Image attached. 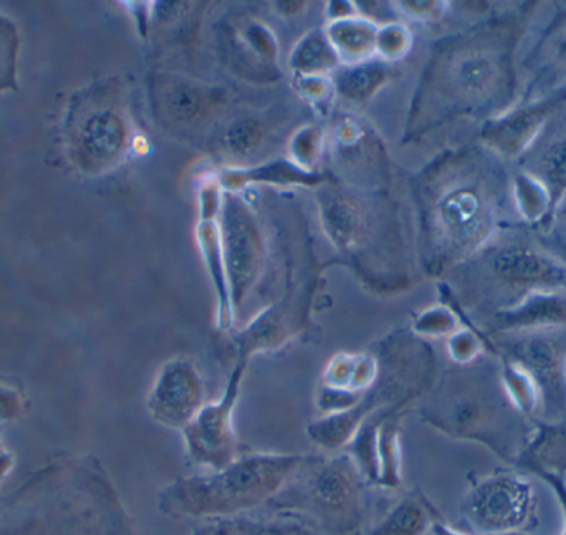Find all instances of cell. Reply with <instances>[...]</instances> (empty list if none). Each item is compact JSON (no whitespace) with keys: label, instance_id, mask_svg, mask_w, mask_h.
Returning a JSON list of instances; mask_svg holds the SVG:
<instances>
[{"label":"cell","instance_id":"2","mask_svg":"<svg viewBox=\"0 0 566 535\" xmlns=\"http://www.w3.org/2000/svg\"><path fill=\"white\" fill-rule=\"evenodd\" d=\"M422 423L444 437L475 443L515 468L535 423L518 413L502 384L499 360L459 365L419 400Z\"/></svg>","mask_w":566,"mask_h":535},{"label":"cell","instance_id":"28","mask_svg":"<svg viewBox=\"0 0 566 535\" xmlns=\"http://www.w3.org/2000/svg\"><path fill=\"white\" fill-rule=\"evenodd\" d=\"M555 218L564 219V221H566V199L560 206H558L557 212H555Z\"/></svg>","mask_w":566,"mask_h":535},{"label":"cell","instance_id":"18","mask_svg":"<svg viewBox=\"0 0 566 535\" xmlns=\"http://www.w3.org/2000/svg\"><path fill=\"white\" fill-rule=\"evenodd\" d=\"M198 535H318L302 529V527L271 526V524H254L248 521H226L202 529Z\"/></svg>","mask_w":566,"mask_h":535},{"label":"cell","instance_id":"12","mask_svg":"<svg viewBox=\"0 0 566 535\" xmlns=\"http://www.w3.org/2000/svg\"><path fill=\"white\" fill-rule=\"evenodd\" d=\"M206 405V388L198 368L189 360L163 367L146 400L149 417L169 430L182 431Z\"/></svg>","mask_w":566,"mask_h":535},{"label":"cell","instance_id":"10","mask_svg":"<svg viewBox=\"0 0 566 535\" xmlns=\"http://www.w3.org/2000/svg\"><path fill=\"white\" fill-rule=\"evenodd\" d=\"M70 155L83 169L95 171L112 165L125 145V126L112 109L90 103L88 96L70 106L66 119Z\"/></svg>","mask_w":566,"mask_h":535},{"label":"cell","instance_id":"23","mask_svg":"<svg viewBox=\"0 0 566 535\" xmlns=\"http://www.w3.org/2000/svg\"><path fill=\"white\" fill-rule=\"evenodd\" d=\"M455 325H458V321L452 312L446 311V308L429 312L421 321L422 331L431 335L448 334V332L454 331Z\"/></svg>","mask_w":566,"mask_h":535},{"label":"cell","instance_id":"8","mask_svg":"<svg viewBox=\"0 0 566 535\" xmlns=\"http://www.w3.org/2000/svg\"><path fill=\"white\" fill-rule=\"evenodd\" d=\"M459 513L475 535L527 533L537 523L534 484L517 471H495L472 484Z\"/></svg>","mask_w":566,"mask_h":535},{"label":"cell","instance_id":"3","mask_svg":"<svg viewBox=\"0 0 566 535\" xmlns=\"http://www.w3.org/2000/svg\"><path fill=\"white\" fill-rule=\"evenodd\" d=\"M512 178L504 161L484 148L462 166L436 209L431 264L459 268L474 258L502 229L518 225ZM522 225V224H521Z\"/></svg>","mask_w":566,"mask_h":535},{"label":"cell","instance_id":"11","mask_svg":"<svg viewBox=\"0 0 566 535\" xmlns=\"http://www.w3.org/2000/svg\"><path fill=\"white\" fill-rule=\"evenodd\" d=\"M566 103V92L544 98L518 102L497 118L489 119L481 133V143L502 161H521L537 141L548 119Z\"/></svg>","mask_w":566,"mask_h":535},{"label":"cell","instance_id":"30","mask_svg":"<svg viewBox=\"0 0 566 535\" xmlns=\"http://www.w3.org/2000/svg\"><path fill=\"white\" fill-rule=\"evenodd\" d=\"M501 535H527V533H509V534H501Z\"/></svg>","mask_w":566,"mask_h":535},{"label":"cell","instance_id":"29","mask_svg":"<svg viewBox=\"0 0 566 535\" xmlns=\"http://www.w3.org/2000/svg\"><path fill=\"white\" fill-rule=\"evenodd\" d=\"M6 453H7V451L3 450L2 443H0V458H2L3 454H6Z\"/></svg>","mask_w":566,"mask_h":535},{"label":"cell","instance_id":"21","mask_svg":"<svg viewBox=\"0 0 566 535\" xmlns=\"http://www.w3.org/2000/svg\"><path fill=\"white\" fill-rule=\"evenodd\" d=\"M484 350H488V344L475 328L458 332L449 342L452 360L458 365L474 364Z\"/></svg>","mask_w":566,"mask_h":535},{"label":"cell","instance_id":"19","mask_svg":"<svg viewBox=\"0 0 566 535\" xmlns=\"http://www.w3.org/2000/svg\"><path fill=\"white\" fill-rule=\"evenodd\" d=\"M17 45L15 27L0 15V92L15 85Z\"/></svg>","mask_w":566,"mask_h":535},{"label":"cell","instance_id":"16","mask_svg":"<svg viewBox=\"0 0 566 535\" xmlns=\"http://www.w3.org/2000/svg\"><path fill=\"white\" fill-rule=\"evenodd\" d=\"M515 211L518 221L528 229H541L554 221V206L547 186L531 172L518 171L512 176Z\"/></svg>","mask_w":566,"mask_h":535},{"label":"cell","instance_id":"9","mask_svg":"<svg viewBox=\"0 0 566 535\" xmlns=\"http://www.w3.org/2000/svg\"><path fill=\"white\" fill-rule=\"evenodd\" d=\"M242 370L239 365L229 378L224 394L214 403H206L195 420L181 431L186 454L195 466L219 471L238 458L234 411L241 390Z\"/></svg>","mask_w":566,"mask_h":535},{"label":"cell","instance_id":"27","mask_svg":"<svg viewBox=\"0 0 566 535\" xmlns=\"http://www.w3.org/2000/svg\"><path fill=\"white\" fill-rule=\"evenodd\" d=\"M431 535H471L462 533V531L454 529V527L448 526L444 521L439 520L436 516L434 523L431 526Z\"/></svg>","mask_w":566,"mask_h":535},{"label":"cell","instance_id":"25","mask_svg":"<svg viewBox=\"0 0 566 535\" xmlns=\"http://www.w3.org/2000/svg\"><path fill=\"white\" fill-rule=\"evenodd\" d=\"M532 476L544 481V483L551 487L554 496L557 497L558 506H560L562 510V517H564V529H562L560 535H566V476H560V474L555 473H547V471H537V473L532 474Z\"/></svg>","mask_w":566,"mask_h":535},{"label":"cell","instance_id":"6","mask_svg":"<svg viewBox=\"0 0 566 535\" xmlns=\"http://www.w3.org/2000/svg\"><path fill=\"white\" fill-rule=\"evenodd\" d=\"M365 480L349 453L333 458L305 457L268 506L310 517L332 534H352L363 521Z\"/></svg>","mask_w":566,"mask_h":535},{"label":"cell","instance_id":"26","mask_svg":"<svg viewBox=\"0 0 566 535\" xmlns=\"http://www.w3.org/2000/svg\"><path fill=\"white\" fill-rule=\"evenodd\" d=\"M255 132L251 126H239L231 135L235 148H249L254 143Z\"/></svg>","mask_w":566,"mask_h":535},{"label":"cell","instance_id":"20","mask_svg":"<svg viewBox=\"0 0 566 535\" xmlns=\"http://www.w3.org/2000/svg\"><path fill=\"white\" fill-rule=\"evenodd\" d=\"M531 232L538 245L566 269V221L555 218L545 228L531 229Z\"/></svg>","mask_w":566,"mask_h":535},{"label":"cell","instance_id":"22","mask_svg":"<svg viewBox=\"0 0 566 535\" xmlns=\"http://www.w3.org/2000/svg\"><path fill=\"white\" fill-rule=\"evenodd\" d=\"M22 395L12 387L0 385V427L2 424L12 423L23 413Z\"/></svg>","mask_w":566,"mask_h":535},{"label":"cell","instance_id":"7","mask_svg":"<svg viewBox=\"0 0 566 535\" xmlns=\"http://www.w3.org/2000/svg\"><path fill=\"white\" fill-rule=\"evenodd\" d=\"M494 357L514 361L537 388L535 423H558L566 415V328L485 338Z\"/></svg>","mask_w":566,"mask_h":535},{"label":"cell","instance_id":"5","mask_svg":"<svg viewBox=\"0 0 566 535\" xmlns=\"http://www.w3.org/2000/svg\"><path fill=\"white\" fill-rule=\"evenodd\" d=\"M305 457L255 453L202 476L176 481L159 493V510L172 517H228L271 503Z\"/></svg>","mask_w":566,"mask_h":535},{"label":"cell","instance_id":"14","mask_svg":"<svg viewBox=\"0 0 566 535\" xmlns=\"http://www.w3.org/2000/svg\"><path fill=\"white\" fill-rule=\"evenodd\" d=\"M524 69L532 78L521 102L566 92V10H560L545 27L525 56Z\"/></svg>","mask_w":566,"mask_h":535},{"label":"cell","instance_id":"4","mask_svg":"<svg viewBox=\"0 0 566 535\" xmlns=\"http://www.w3.org/2000/svg\"><path fill=\"white\" fill-rule=\"evenodd\" d=\"M468 307L482 322L534 292L566 291V269L538 245L531 229H502L474 258L459 265Z\"/></svg>","mask_w":566,"mask_h":535},{"label":"cell","instance_id":"24","mask_svg":"<svg viewBox=\"0 0 566 535\" xmlns=\"http://www.w3.org/2000/svg\"><path fill=\"white\" fill-rule=\"evenodd\" d=\"M199 95L195 90L178 88L171 95V112L179 118H191L198 113Z\"/></svg>","mask_w":566,"mask_h":535},{"label":"cell","instance_id":"17","mask_svg":"<svg viewBox=\"0 0 566 535\" xmlns=\"http://www.w3.org/2000/svg\"><path fill=\"white\" fill-rule=\"evenodd\" d=\"M436 516L428 501L405 497L369 535H426L431 533Z\"/></svg>","mask_w":566,"mask_h":535},{"label":"cell","instance_id":"15","mask_svg":"<svg viewBox=\"0 0 566 535\" xmlns=\"http://www.w3.org/2000/svg\"><path fill=\"white\" fill-rule=\"evenodd\" d=\"M515 468L528 474L547 471L566 476V415L558 423H535L534 437Z\"/></svg>","mask_w":566,"mask_h":535},{"label":"cell","instance_id":"13","mask_svg":"<svg viewBox=\"0 0 566 535\" xmlns=\"http://www.w3.org/2000/svg\"><path fill=\"white\" fill-rule=\"evenodd\" d=\"M482 325L484 340L495 335L565 331L566 291L534 292L518 304L485 318Z\"/></svg>","mask_w":566,"mask_h":535},{"label":"cell","instance_id":"1","mask_svg":"<svg viewBox=\"0 0 566 535\" xmlns=\"http://www.w3.org/2000/svg\"><path fill=\"white\" fill-rule=\"evenodd\" d=\"M0 535H133L93 458L50 461L0 504Z\"/></svg>","mask_w":566,"mask_h":535}]
</instances>
